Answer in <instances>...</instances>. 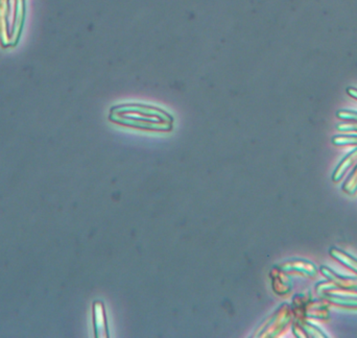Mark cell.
<instances>
[{
  "instance_id": "cell-1",
  "label": "cell",
  "mask_w": 357,
  "mask_h": 338,
  "mask_svg": "<svg viewBox=\"0 0 357 338\" xmlns=\"http://www.w3.org/2000/svg\"><path fill=\"white\" fill-rule=\"evenodd\" d=\"M25 20V0H0V44L14 47L20 39Z\"/></svg>"
}]
</instances>
